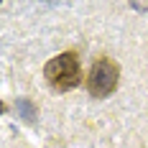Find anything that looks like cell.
<instances>
[{
    "label": "cell",
    "mask_w": 148,
    "mask_h": 148,
    "mask_svg": "<svg viewBox=\"0 0 148 148\" xmlns=\"http://www.w3.org/2000/svg\"><path fill=\"white\" fill-rule=\"evenodd\" d=\"M15 110H18V115L26 120V123H33V120H36V107H33V102H31L28 97H18Z\"/></svg>",
    "instance_id": "obj_3"
},
{
    "label": "cell",
    "mask_w": 148,
    "mask_h": 148,
    "mask_svg": "<svg viewBox=\"0 0 148 148\" xmlns=\"http://www.w3.org/2000/svg\"><path fill=\"white\" fill-rule=\"evenodd\" d=\"M118 79H120V66L112 59H100L92 64L87 77V89L92 97L102 100L107 95H112L115 87H118Z\"/></svg>",
    "instance_id": "obj_2"
},
{
    "label": "cell",
    "mask_w": 148,
    "mask_h": 148,
    "mask_svg": "<svg viewBox=\"0 0 148 148\" xmlns=\"http://www.w3.org/2000/svg\"><path fill=\"white\" fill-rule=\"evenodd\" d=\"M130 8H135V10H148V3H133Z\"/></svg>",
    "instance_id": "obj_4"
},
{
    "label": "cell",
    "mask_w": 148,
    "mask_h": 148,
    "mask_svg": "<svg viewBox=\"0 0 148 148\" xmlns=\"http://www.w3.org/2000/svg\"><path fill=\"white\" fill-rule=\"evenodd\" d=\"M44 77L49 82V87L56 92H69V89L79 87L82 82V66H79V56L74 51H64L59 56L46 61Z\"/></svg>",
    "instance_id": "obj_1"
}]
</instances>
